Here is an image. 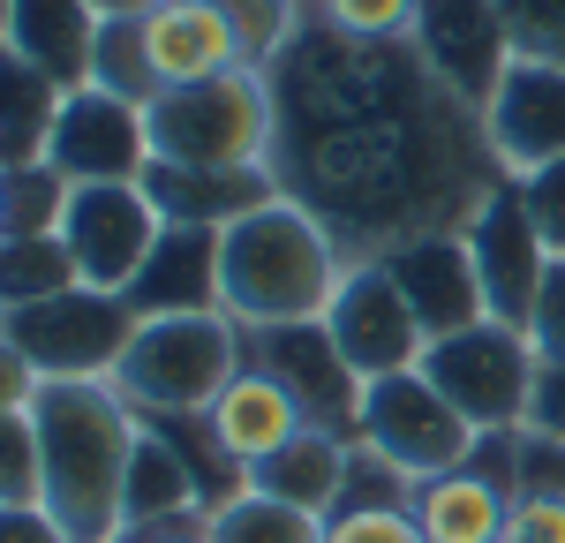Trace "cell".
<instances>
[{
  "label": "cell",
  "mask_w": 565,
  "mask_h": 543,
  "mask_svg": "<svg viewBox=\"0 0 565 543\" xmlns=\"http://www.w3.org/2000/svg\"><path fill=\"white\" fill-rule=\"evenodd\" d=\"M535 423L565 438V362H551V370H543V385H535Z\"/></svg>",
  "instance_id": "74e56055"
},
{
  "label": "cell",
  "mask_w": 565,
  "mask_h": 543,
  "mask_svg": "<svg viewBox=\"0 0 565 543\" xmlns=\"http://www.w3.org/2000/svg\"><path fill=\"white\" fill-rule=\"evenodd\" d=\"M151 159L159 167H234L271 174L279 159V91L271 68H226L212 84H181L151 98Z\"/></svg>",
  "instance_id": "277c9868"
},
{
  "label": "cell",
  "mask_w": 565,
  "mask_h": 543,
  "mask_svg": "<svg viewBox=\"0 0 565 543\" xmlns=\"http://www.w3.org/2000/svg\"><path fill=\"white\" fill-rule=\"evenodd\" d=\"M423 377H430L437 393L476 423L482 438H505V430H527V423H535L543 362H535V340H527L521 324L482 317V324H468V332L430 340Z\"/></svg>",
  "instance_id": "8992f818"
},
{
  "label": "cell",
  "mask_w": 565,
  "mask_h": 543,
  "mask_svg": "<svg viewBox=\"0 0 565 543\" xmlns=\"http://www.w3.org/2000/svg\"><path fill=\"white\" fill-rule=\"evenodd\" d=\"M98 8H106V15H121V8H143V0H98Z\"/></svg>",
  "instance_id": "ab89813d"
},
{
  "label": "cell",
  "mask_w": 565,
  "mask_h": 543,
  "mask_svg": "<svg viewBox=\"0 0 565 543\" xmlns=\"http://www.w3.org/2000/svg\"><path fill=\"white\" fill-rule=\"evenodd\" d=\"M348 483H354V438L348 430H317V423L302 438H287L264 468H249V491L279 498V505H302L317 521H332L348 505Z\"/></svg>",
  "instance_id": "603a6c76"
},
{
  "label": "cell",
  "mask_w": 565,
  "mask_h": 543,
  "mask_svg": "<svg viewBox=\"0 0 565 543\" xmlns=\"http://www.w3.org/2000/svg\"><path fill=\"white\" fill-rule=\"evenodd\" d=\"M242 362H249V332L226 310L136 317V340L114 370V393L143 423H181V415H204Z\"/></svg>",
  "instance_id": "5b68a950"
},
{
  "label": "cell",
  "mask_w": 565,
  "mask_h": 543,
  "mask_svg": "<svg viewBox=\"0 0 565 543\" xmlns=\"http://www.w3.org/2000/svg\"><path fill=\"white\" fill-rule=\"evenodd\" d=\"M90 84L114 91V98H136V106H151V98H159L151 45H143L136 8H121V15H106V23H98V61H90Z\"/></svg>",
  "instance_id": "83f0119b"
},
{
  "label": "cell",
  "mask_w": 565,
  "mask_h": 543,
  "mask_svg": "<svg viewBox=\"0 0 565 543\" xmlns=\"http://www.w3.org/2000/svg\"><path fill=\"white\" fill-rule=\"evenodd\" d=\"M136 23H143V45H151L159 91L212 84L226 68H257L242 31H234V15H226V0H143Z\"/></svg>",
  "instance_id": "5bb4252c"
},
{
  "label": "cell",
  "mask_w": 565,
  "mask_h": 543,
  "mask_svg": "<svg viewBox=\"0 0 565 543\" xmlns=\"http://www.w3.org/2000/svg\"><path fill=\"white\" fill-rule=\"evenodd\" d=\"M167 212L151 204L143 181H68V204H61V242L76 257V279L84 287H106V295H129L151 242H159Z\"/></svg>",
  "instance_id": "9c48e42d"
},
{
  "label": "cell",
  "mask_w": 565,
  "mask_h": 543,
  "mask_svg": "<svg viewBox=\"0 0 565 543\" xmlns=\"http://www.w3.org/2000/svg\"><path fill=\"white\" fill-rule=\"evenodd\" d=\"M527 340H535V362L551 370V362H565V257L551 265V279H543V295H535V317H527Z\"/></svg>",
  "instance_id": "e575fe53"
},
{
  "label": "cell",
  "mask_w": 565,
  "mask_h": 543,
  "mask_svg": "<svg viewBox=\"0 0 565 543\" xmlns=\"http://www.w3.org/2000/svg\"><path fill=\"white\" fill-rule=\"evenodd\" d=\"M53 114H61V84H45L31 61L0 53V167H31V159H45Z\"/></svg>",
  "instance_id": "d4e9b609"
},
{
  "label": "cell",
  "mask_w": 565,
  "mask_h": 543,
  "mask_svg": "<svg viewBox=\"0 0 565 543\" xmlns=\"http://www.w3.org/2000/svg\"><path fill=\"white\" fill-rule=\"evenodd\" d=\"M324 543H423V529H415L407 498H392V505H348V513H332Z\"/></svg>",
  "instance_id": "1f68e13d"
},
{
  "label": "cell",
  "mask_w": 565,
  "mask_h": 543,
  "mask_svg": "<svg viewBox=\"0 0 565 543\" xmlns=\"http://www.w3.org/2000/svg\"><path fill=\"white\" fill-rule=\"evenodd\" d=\"M348 242L295 204L287 189L218 226V310L242 332H279V324H317L332 310V295L348 287Z\"/></svg>",
  "instance_id": "3957f363"
},
{
  "label": "cell",
  "mask_w": 565,
  "mask_h": 543,
  "mask_svg": "<svg viewBox=\"0 0 565 543\" xmlns=\"http://www.w3.org/2000/svg\"><path fill=\"white\" fill-rule=\"evenodd\" d=\"M407 513L423 543H498L505 536V513H513V491L490 460H468V468H445V476H423L407 491Z\"/></svg>",
  "instance_id": "44dd1931"
},
{
  "label": "cell",
  "mask_w": 565,
  "mask_h": 543,
  "mask_svg": "<svg viewBox=\"0 0 565 543\" xmlns=\"http://www.w3.org/2000/svg\"><path fill=\"white\" fill-rule=\"evenodd\" d=\"M0 543H76L45 505H0Z\"/></svg>",
  "instance_id": "d590c367"
},
{
  "label": "cell",
  "mask_w": 565,
  "mask_h": 543,
  "mask_svg": "<svg viewBox=\"0 0 565 543\" xmlns=\"http://www.w3.org/2000/svg\"><path fill=\"white\" fill-rule=\"evenodd\" d=\"M204 536H212V543H324V521L302 513V505H279V498H264V491L242 483L226 505L204 513Z\"/></svg>",
  "instance_id": "4316f807"
},
{
  "label": "cell",
  "mask_w": 565,
  "mask_h": 543,
  "mask_svg": "<svg viewBox=\"0 0 565 543\" xmlns=\"http://www.w3.org/2000/svg\"><path fill=\"white\" fill-rule=\"evenodd\" d=\"M31 423H39L45 460V513L76 543H121L129 536L121 498H129L143 415L114 393V377H45Z\"/></svg>",
  "instance_id": "7a4b0ae2"
},
{
  "label": "cell",
  "mask_w": 565,
  "mask_h": 543,
  "mask_svg": "<svg viewBox=\"0 0 565 543\" xmlns=\"http://www.w3.org/2000/svg\"><path fill=\"white\" fill-rule=\"evenodd\" d=\"M129 543H212L204 521H181V529H159V536H129Z\"/></svg>",
  "instance_id": "f35d334b"
},
{
  "label": "cell",
  "mask_w": 565,
  "mask_h": 543,
  "mask_svg": "<svg viewBox=\"0 0 565 543\" xmlns=\"http://www.w3.org/2000/svg\"><path fill=\"white\" fill-rule=\"evenodd\" d=\"M279 189L348 242L385 257L407 234H460L498 189L482 106L407 45H354L309 23L271 61Z\"/></svg>",
  "instance_id": "6da1fadb"
},
{
  "label": "cell",
  "mask_w": 565,
  "mask_h": 543,
  "mask_svg": "<svg viewBox=\"0 0 565 543\" xmlns=\"http://www.w3.org/2000/svg\"><path fill=\"white\" fill-rule=\"evenodd\" d=\"M39 385H45V377L31 370V355L0 332V407H31V401H39Z\"/></svg>",
  "instance_id": "8d00e7d4"
},
{
  "label": "cell",
  "mask_w": 565,
  "mask_h": 543,
  "mask_svg": "<svg viewBox=\"0 0 565 543\" xmlns=\"http://www.w3.org/2000/svg\"><path fill=\"white\" fill-rule=\"evenodd\" d=\"M0 505H45V460L31 407H0Z\"/></svg>",
  "instance_id": "f546056e"
},
{
  "label": "cell",
  "mask_w": 565,
  "mask_h": 543,
  "mask_svg": "<svg viewBox=\"0 0 565 543\" xmlns=\"http://www.w3.org/2000/svg\"><path fill=\"white\" fill-rule=\"evenodd\" d=\"M415 53L430 61L460 98H490L505 61H513V31H505V8L498 0H423L415 15Z\"/></svg>",
  "instance_id": "2e32d148"
},
{
  "label": "cell",
  "mask_w": 565,
  "mask_h": 543,
  "mask_svg": "<svg viewBox=\"0 0 565 543\" xmlns=\"http://www.w3.org/2000/svg\"><path fill=\"white\" fill-rule=\"evenodd\" d=\"M98 0H8V53L31 61L45 84L84 91L90 61H98Z\"/></svg>",
  "instance_id": "d6986e66"
},
{
  "label": "cell",
  "mask_w": 565,
  "mask_h": 543,
  "mask_svg": "<svg viewBox=\"0 0 565 543\" xmlns=\"http://www.w3.org/2000/svg\"><path fill=\"white\" fill-rule=\"evenodd\" d=\"M482 136H490V159L505 181L565 159V61L513 53L498 91L482 98Z\"/></svg>",
  "instance_id": "4fadbf2b"
},
{
  "label": "cell",
  "mask_w": 565,
  "mask_h": 543,
  "mask_svg": "<svg viewBox=\"0 0 565 543\" xmlns=\"http://www.w3.org/2000/svg\"><path fill=\"white\" fill-rule=\"evenodd\" d=\"M324 332H332V348L348 355V370L362 385L370 377H399V370H423V355H430V332H423L415 302L399 295L385 257H354L348 287L324 310Z\"/></svg>",
  "instance_id": "30bf717a"
},
{
  "label": "cell",
  "mask_w": 565,
  "mask_h": 543,
  "mask_svg": "<svg viewBox=\"0 0 565 543\" xmlns=\"http://www.w3.org/2000/svg\"><path fill=\"white\" fill-rule=\"evenodd\" d=\"M0 181H8V226H0V234H61L68 181L53 174L45 159H31V167H0Z\"/></svg>",
  "instance_id": "4dcf8cb0"
},
{
  "label": "cell",
  "mask_w": 565,
  "mask_h": 543,
  "mask_svg": "<svg viewBox=\"0 0 565 543\" xmlns=\"http://www.w3.org/2000/svg\"><path fill=\"white\" fill-rule=\"evenodd\" d=\"M249 362H264L317 430H348L354 438V415H362V377L348 370V355L332 348L324 317L317 324H279V332H249Z\"/></svg>",
  "instance_id": "9a60e30c"
},
{
  "label": "cell",
  "mask_w": 565,
  "mask_h": 543,
  "mask_svg": "<svg viewBox=\"0 0 565 543\" xmlns=\"http://www.w3.org/2000/svg\"><path fill=\"white\" fill-rule=\"evenodd\" d=\"M121 513H129V536H159V529H181V521H204V468L189 460V446L167 423H143Z\"/></svg>",
  "instance_id": "7402d4cb"
},
{
  "label": "cell",
  "mask_w": 565,
  "mask_h": 543,
  "mask_svg": "<svg viewBox=\"0 0 565 543\" xmlns=\"http://www.w3.org/2000/svg\"><path fill=\"white\" fill-rule=\"evenodd\" d=\"M423 0H309V23L354 45H407Z\"/></svg>",
  "instance_id": "f1b7e54d"
},
{
  "label": "cell",
  "mask_w": 565,
  "mask_h": 543,
  "mask_svg": "<svg viewBox=\"0 0 565 543\" xmlns=\"http://www.w3.org/2000/svg\"><path fill=\"white\" fill-rule=\"evenodd\" d=\"M468 257H476V279H482V302H490V317L498 324H521L535 317V295H543V279H551V242L535 234V220H527L521 189L513 181H498L490 196H482V212L468 226Z\"/></svg>",
  "instance_id": "7c38bea8"
},
{
  "label": "cell",
  "mask_w": 565,
  "mask_h": 543,
  "mask_svg": "<svg viewBox=\"0 0 565 543\" xmlns=\"http://www.w3.org/2000/svg\"><path fill=\"white\" fill-rule=\"evenodd\" d=\"M204 430H212L218 460L249 476V468H264V460L287 446V438H302L309 415H302V401H295V393H287L264 362H242V370L226 377V393L204 407Z\"/></svg>",
  "instance_id": "ac0fdd59"
},
{
  "label": "cell",
  "mask_w": 565,
  "mask_h": 543,
  "mask_svg": "<svg viewBox=\"0 0 565 543\" xmlns=\"http://www.w3.org/2000/svg\"><path fill=\"white\" fill-rule=\"evenodd\" d=\"M498 8H505L513 53H535V61H565V0H498Z\"/></svg>",
  "instance_id": "d6a6232c"
},
{
  "label": "cell",
  "mask_w": 565,
  "mask_h": 543,
  "mask_svg": "<svg viewBox=\"0 0 565 543\" xmlns=\"http://www.w3.org/2000/svg\"><path fill=\"white\" fill-rule=\"evenodd\" d=\"M527 204V220H535V234L551 242V257H565V159H551V167H535V174L513 181Z\"/></svg>",
  "instance_id": "836d02e7"
},
{
  "label": "cell",
  "mask_w": 565,
  "mask_h": 543,
  "mask_svg": "<svg viewBox=\"0 0 565 543\" xmlns=\"http://www.w3.org/2000/svg\"><path fill=\"white\" fill-rule=\"evenodd\" d=\"M143 189H151V204H159L167 220L234 226L242 212H257V204L279 196V174H264V167L257 174H234V167H159V159H151Z\"/></svg>",
  "instance_id": "cb8c5ba5"
},
{
  "label": "cell",
  "mask_w": 565,
  "mask_h": 543,
  "mask_svg": "<svg viewBox=\"0 0 565 543\" xmlns=\"http://www.w3.org/2000/svg\"><path fill=\"white\" fill-rule=\"evenodd\" d=\"M136 317H189V310H218V226H189L167 220L151 257L129 287Z\"/></svg>",
  "instance_id": "ffe728a7"
},
{
  "label": "cell",
  "mask_w": 565,
  "mask_h": 543,
  "mask_svg": "<svg viewBox=\"0 0 565 543\" xmlns=\"http://www.w3.org/2000/svg\"><path fill=\"white\" fill-rule=\"evenodd\" d=\"M0 53H8V0H0Z\"/></svg>",
  "instance_id": "60d3db41"
},
{
  "label": "cell",
  "mask_w": 565,
  "mask_h": 543,
  "mask_svg": "<svg viewBox=\"0 0 565 543\" xmlns=\"http://www.w3.org/2000/svg\"><path fill=\"white\" fill-rule=\"evenodd\" d=\"M121 543H129V536H121Z\"/></svg>",
  "instance_id": "b9f144b4"
},
{
  "label": "cell",
  "mask_w": 565,
  "mask_h": 543,
  "mask_svg": "<svg viewBox=\"0 0 565 543\" xmlns=\"http://www.w3.org/2000/svg\"><path fill=\"white\" fill-rule=\"evenodd\" d=\"M61 287H84L61 234H0V317L23 302H45Z\"/></svg>",
  "instance_id": "484cf974"
},
{
  "label": "cell",
  "mask_w": 565,
  "mask_h": 543,
  "mask_svg": "<svg viewBox=\"0 0 565 543\" xmlns=\"http://www.w3.org/2000/svg\"><path fill=\"white\" fill-rule=\"evenodd\" d=\"M0 332L31 355L39 377H114L136 340V310L129 295H106V287H61L45 302L8 310Z\"/></svg>",
  "instance_id": "ba28073f"
},
{
  "label": "cell",
  "mask_w": 565,
  "mask_h": 543,
  "mask_svg": "<svg viewBox=\"0 0 565 543\" xmlns=\"http://www.w3.org/2000/svg\"><path fill=\"white\" fill-rule=\"evenodd\" d=\"M45 167L61 181H143L151 174V106L114 91H61V114L45 136Z\"/></svg>",
  "instance_id": "8fae6325"
},
{
  "label": "cell",
  "mask_w": 565,
  "mask_h": 543,
  "mask_svg": "<svg viewBox=\"0 0 565 543\" xmlns=\"http://www.w3.org/2000/svg\"><path fill=\"white\" fill-rule=\"evenodd\" d=\"M354 446L370 460H385L392 476L423 483V476H445V468H468L482 453V430L437 393L423 370H399V377H370L362 385Z\"/></svg>",
  "instance_id": "52a82bcc"
},
{
  "label": "cell",
  "mask_w": 565,
  "mask_h": 543,
  "mask_svg": "<svg viewBox=\"0 0 565 543\" xmlns=\"http://www.w3.org/2000/svg\"><path fill=\"white\" fill-rule=\"evenodd\" d=\"M385 265H392V279H399V295L415 302V317H423L430 340L468 332V324L490 317L476 257H468V234H407V242L385 249Z\"/></svg>",
  "instance_id": "e0dca14e"
}]
</instances>
